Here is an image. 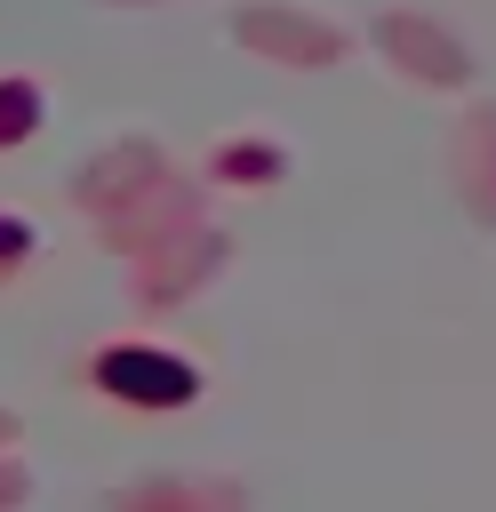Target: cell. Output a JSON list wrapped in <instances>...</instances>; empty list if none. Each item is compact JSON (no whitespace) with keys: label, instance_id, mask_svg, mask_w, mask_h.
Segmentation results:
<instances>
[{"label":"cell","instance_id":"obj_3","mask_svg":"<svg viewBox=\"0 0 496 512\" xmlns=\"http://www.w3.org/2000/svg\"><path fill=\"white\" fill-rule=\"evenodd\" d=\"M384 40H392V48H408V56H416V72H456V48H440L424 24H392Z\"/></svg>","mask_w":496,"mask_h":512},{"label":"cell","instance_id":"obj_1","mask_svg":"<svg viewBox=\"0 0 496 512\" xmlns=\"http://www.w3.org/2000/svg\"><path fill=\"white\" fill-rule=\"evenodd\" d=\"M104 376H112L120 392H136V400H184V392H192V376H184L176 360H144V352H136V360H128V352L104 360Z\"/></svg>","mask_w":496,"mask_h":512},{"label":"cell","instance_id":"obj_2","mask_svg":"<svg viewBox=\"0 0 496 512\" xmlns=\"http://www.w3.org/2000/svg\"><path fill=\"white\" fill-rule=\"evenodd\" d=\"M240 32H248V40H272V48L304 56V64L336 56V40H328V32H304V24H288V16H240Z\"/></svg>","mask_w":496,"mask_h":512}]
</instances>
